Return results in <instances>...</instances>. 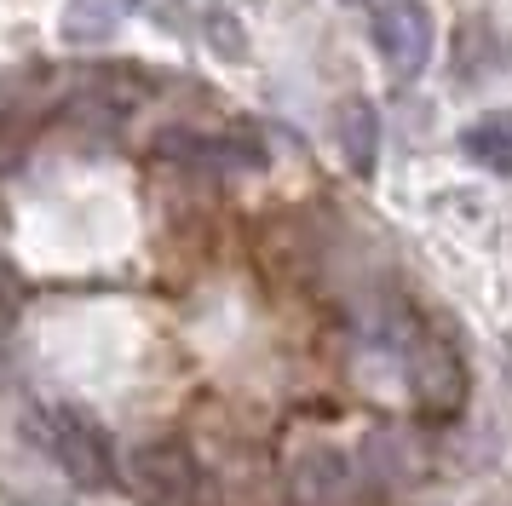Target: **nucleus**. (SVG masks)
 I'll list each match as a JSON object with an SVG mask.
<instances>
[{
  "label": "nucleus",
  "mask_w": 512,
  "mask_h": 506,
  "mask_svg": "<svg viewBox=\"0 0 512 506\" xmlns=\"http://www.w3.org/2000/svg\"><path fill=\"white\" fill-rule=\"evenodd\" d=\"M208 41L219 46V52H231V58H248V35H242V23H236L225 6L208 12Z\"/></svg>",
  "instance_id": "9d476101"
},
{
  "label": "nucleus",
  "mask_w": 512,
  "mask_h": 506,
  "mask_svg": "<svg viewBox=\"0 0 512 506\" xmlns=\"http://www.w3.org/2000/svg\"><path fill=\"white\" fill-rule=\"evenodd\" d=\"M162 156L190 161V167H213V173H254L265 167L254 144L242 138H208V133H162Z\"/></svg>",
  "instance_id": "423d86ee"
},
{
  "label": "nucleus",
  "mask_w": 512,
  "mask_h": 506,
  "mask_svg": "<svg viewBox=\"0 0 512 506\" xmlns=\"http://www.w3.org/2000/svg\"><path fill=\"white\" fill-rule=\"evenodd\" d=\"M18 311H24V282H18V271H12V265L0 259V340L12 334Z\"/></svg>",
  "instance_id": "9b49d317"
},
{
  "label": "nucleus",
  "mask_w": 512,
  "mask_h": 506,
  "mask_svg": "<svg viewBox=\"0 0 512 506\" xmlns=\"http://www.w3.org/2000/svg\"><path fill=\"white\" fill-rule=\"evenodd\" d=\"M374 46L397 81H415L432 58V12L420 0H392L374 12Z\"/></svg>",
  "instance_id": "f03ea898"
},
{
  "label": "nucleus",
  "mask_w": 512,
  "mask_h": 506,
  "mask_svg": "<svg viewBox=\"0 0 512 506\" xmlns=\"http://www.w3.org/2000/svg\"><path fill=\"white\" fill-rule=\"evenodd\" d=\"M334 133H340V150H346L351 173H374V150H380V115H374L369 98H346L334 110Z\"/></svg>",
  "instance_id": "6e6552de"
},
{
  "label": "nucleus",
  "mask_w": 512,
  "mask_h": 506,
  "mask_svg": "<svg viewBox=\"0 0 512 506\" xmlns=\"http://www.w3.org/2000/svg\"><path fill=\"white\" fill-rule=\"evenodd\" d=\"M409 351V386H415V403L426 414H455L466 403V368L461 357L438 340V334H415V340L403 345Z\"/></svg>",
  "instance_id": "7ed1b4c3"
},
{
  "label": "nucleus",
  "mask_w": 512,
  "mask_h": 506,
  "mask_svg": "<svg viewBox=\"0 0 512 506\" xmlns=\"http://www.w3.org/2000/svg\"><path fill=\"white\" fill-rule=\"evenodd\" d=\"M41 432H47L52 460H58V466H64L75 483H87V489H104V483L116 478L110 443H104V432H98L93 420H81L75 409H52Z\"/></svg>",
  "instance_id": "f257e3e1"
},
{
  "label": "nucleus",
  "mask_w": 512,
  "mask_h": 506,
  "mask_svg": "<svg viewBox=\"0 0 512 506\" xmlns=\"http://www.w3.org/2000/svg\"><path fill=\"white\" fill-rule=\"evenodd\" d=\"M461 150L484 173H501V179H512V110H495L484 115V121H472L461 133Z\"/></svg>",
  "instance_id": "1a4fd4ad"
},
{
  "label": "nucleus",
  "mask_w": 512,
  "mask_h": 506,
  "mask_svg": "<svg viewBox=\"0 0 512 506\" xmlns=\"http://www.w3.org/2000/svg\"><path fill=\"white\" fill-rule=\"evenodd\" d=\"M363 495V472L357 460L340 449H311L294 466V501L300 506H351Z\"/></svg>",
  "instance_id": "20e7f679"
},
{
  "label": "nucleus",
  "mask_w": 512,
  "mask_h": 506,
  "mask_svg": "<svg viewBox=\"0 0 512 506\" xmlns=\"http://www.w3.org/2000/svg\"><path fill=\"white\" fill-rule=\"evenodd\" d=\"M133 489L156 506H190L196 501V460L179 443H150L133 455Z\"/></svg>",
  "instance_id": "39448f33"
},
{
  "label": "nucleus",
  "mask_w": 512,
  "mask_h": 506,
  "mask_svg": "<svg viewBox=\"0 0 512 506\" xmlns=\"http://www.w3.org/2000/svg\"><path fill=\"white\" fill-rule=\"evenodd\" d=\"M133 6L139 0H70L58 18V35H64V46H104L127 23Z\"/></svg>",
  "instance_id": "0eeeda50"
}]
</instances>
